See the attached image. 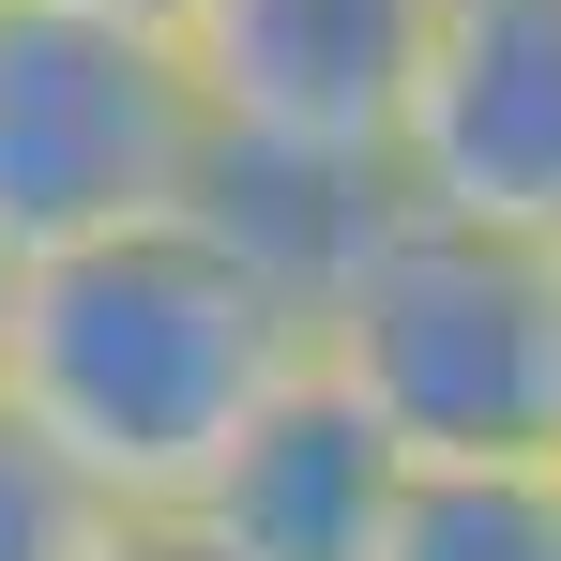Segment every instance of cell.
<instances>
[{"label": "cell", "mask_w": 561, "mask_h": 561, "mask_svg": "<svg viewBox=\"0 0 561 561\" xmlns=\"http://www.w3.org/2000/svg\"><path fill=\"white\" fill-rule=\"evenodd\" d=\"M106 561H213V547H197L183 516H137V531H122V547H106Z\"/></svg>", "instance_id": "9c48e42d"}, {"label": "cell", "mask_w": 561, "mask_h": 561, "mask_svg": "<svg viewBox=\"0 0 561 561\" xmlns=\"http://www.w3.org/2000/svg\"><path fill=\"white\" fill-rule=\"evenodd\" d=\"M122 531H137V516H122L92 470H77L15 394H0V561H106Z\"/></svg>", "instance_id": "ba28073f"}, {"label": "cell", "mask_w": 561, "mask_h": 561, "mask_svg": "<svg viewBox=\"0 0 561 561\" xmlns=\"http://www.w3.org/2000/svg\"><path fill=\"white\" fill-rule=\"evenodd\" d=\"M77 15H122V31H168V46L197 31V0H77Z\"/></svg>", "instance_id": "30bf717a"}, {"label": "cell", "mask_w": 561, "mask_h": 561, "mask_svg": "<svg viewBox=\"0 0 561 561\" xmlns=\"http://www.w3.org/2000/svg\"><path fill=\"white\" fill-rule=\"evenodd\" d=\"M319 365L410 470H547L561 440V243L379 197L319 274Z\"/></svg>", "instance_id": "7a4b0ae2"}, {"label": "cell", "mask_w": 561, "mask_h": 561, "mask_svg": "<svg viewBox=\"0 0 561 561\" xmlns=\"http://www.w3.org/2000/svg\"><path fill=\"white\" fill-rule=\"evenodd\" d=\"M213 197V106L168 31L0 0V274Z\"/></svg>", "instance_id": "3957f363"}, {"label": "cell", "mask_w": 561, "mask_h": 561, "mask_svg": "<svg viewBox=\"0 0 561 561\" xmlns=\"http://www.w3.org/2000/svg\"><path fill=\"white\" fill-rule=\"evenodd\" d=\"M547 485H561V440H547Z\"/></svg>", "instance_id": "8fae6325"}, {"label": "cell", "mask_w": 561, "mask_h": 561, "mask_svg": "<svg viewBox=\"0 0 561 561\" xmlns=\"http://www.w3.org/2000/svg\"><path fill=\"white\" fill-rule=\"evenodd\" d=\"M394 197L561 243V0H440L394 122Z\"/></svg>", "instance_id": "5b68a950"}, {"label": "cell", "mask_w": 561, "mask_h": 561, "mask_svg": "<svg viewBox=\"0 0 561 561\" xmlns=\"http://www.w3.org/2000/svg\"><path fill=\"white\" fill-rule=\"evenodd\" d=\"M304 365H319L304 274L259 259L213 197L0 274V394L92 470L122 516H183L197 470Z\"/></svg>", "instance_id": "6da1fadb"}, {"label": "cell", "mask_w": 561, "mask_h": 561, "mask_svg": "<svg viewBox=\"0 0 561 561\" xmlns=\"http://www.w3.org/2000/svg\"><path fill=\"white\" fill-rule=\"evenodd\" d=\"M379 561H561V485L547 470H410Z\"/></svg>", "instance_id": "52a82bcc"}, {"label": "cell", "mask_w": 561, "mask_h": 561, "mask_svg": "<svg viewBox=\"0 0 561 561\" xmlns=\"http://www.w3.org/2000/svg\"><path fill=\"white\" fill-rule=\"evenodd\" d=\"M394 501H410V456L379 440V410L334 365H304L228 456L197 470L183 531L213 561H379L394 547Z\"/></svg>", "instance_id": "8992f818"}, {"label": "cell", "mask_w": 561, "mask_h": 561, "mask_svg": "<svg viewBox=\"0 0 561 561\" xmlns=\"http://www.w3.org/2000/svg\"><path fill=\"white\" fill-rule=\"evenodd\" d=\"M440 0H197L183 61L228 168H304V183H394V122L425 77Z\"/></svg>", "instance_id": "277c9868"}]
</instances>
